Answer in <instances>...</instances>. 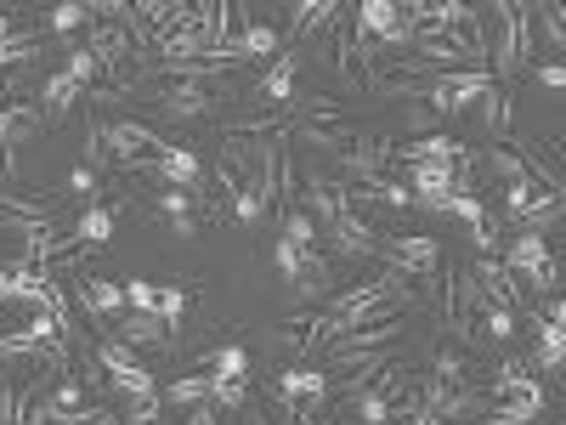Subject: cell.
<instances>
[{"mask_svg": "<svg viewBox=\"0 0 566 425\" xmlns=\"http://www.w3.org/2000/svg\"><path fill=\"white\" fill-rule=\"evenodd\" d=\"M499 80L488 69H453L442 80H413V97H424V114H464L470 103H482Z\"/></svg>", "mask_w": 566, "mask_h": 425, "instance_id": "6da1fadb", "label": "cell"}, {"mask_svg": "<svg viewBox=\"0 0 566 425\" xmlns=\"http://www.w3.org/2000/svg\"><path fill=\"white\" fill-rule=\"evenodd\" d=\"M510 278H527L533 290L555 296V283H560V267H555V250L544 245V232H515V239L504 245V261H499Z\"/></svg>", "mask_w": 566, "mask_h": 425, "instance_id": "7a4b0ae2", "label": "cell"}, {"mask_svg": "<svg viewBox=\"0 0 566 425\" xmlns=\"http://www.w3.org/2000/svg\"><path fill=\"white\" fill-rule=\"evenodd\" d=\"M499 18V45H493V80H510L515 69H522L527 58H533V34H527V7H510V0H504V7L493 12Z\"/></svg>", "mask_w": 566, "mask_h": 425, "instance_id": "3957f363", "label": "cell"}, {"mask_svg": "<svg viewBox=\"0 0 566 425\" xmlns=\"http://www.w3.org/2000/svg\"><path fill=\"white\" fill-rule=\"evenodd\" d=\"M97 142H103V159H114V165H125V170H136L142 159H154V154L165 148L159 131H154V125H136V120L97 125Z\"/></svg>", "mask_w": 566, "mask_h": 425, "instance_id": "277c9868", "label": "cell"}, {"mask_svg": "<svg viewBox=\"0 0 566 425\" xmlns=\"http://www.w3.org/2000/svg\"><path fill=\"white\" fill-rule=\"evenodd\" d=\"M374 250L391 261V272H408V278H431L442 267V245L424 239V232H413V239H374Z\"/></svg>", "mask_w": 566, "mask_h": 425, "instance_id": "5b68a950", "label": "cell"}, {"mask_svg": "<svg viewBox=\"0 0 566 425\" xmlns=\"http://www.w3.org/2000/svg\"><path fill=\"white\" fill-rule=\"evenodd\" d=\"M136 170L142 176H159L165 187H181V194H199V182H205V159L193 148H170V142H165L154 159H142Z\"/></svg>", "mask_w": 566, "mask_h": 425, "instance_id": "8992f818", "label": "cell"}, {"mask_svg": "<svg viewBox=\"0 0 566 425\" xmlns=\"http://www.w3.org/2000/svg\"><path fill=\"white\" fill-rule=\"evenodd\" d=\"M272 267H277V278L290 283V290H317V283H328V261L317 250L290 245V239L272 245Z\"/></svg>", "mask_w": 566, "mask_h": 425, "instance_id": "52a82bcc", "label": "cell"}, {"mask_svg": "<svg viewBox=\"0 0 566 425\" xmlns=\"http://www.w3.org/2000/svg\"><path fill=\"white\" fill-rule=\"evenodd\" d=\"M80 307H85V318H91V323H103L108 335H114V323L130 312V307H125V283L97 278V272H91V278L80 283Z\"/></svg>", "mask_w": 566, "mask_h": 425, "instance_id": "ba28073f", "label": "cell"}, {"mask_svg": "<svg viewBox=\"0 0 566 425\" xmlns=\"http://www.w3.org/2000/svg\"><path fill=\"white\" fill-rule=\"evenodd\" d=\"M154 103H159V114H165V120H199L205 108H216V91H210L205 80H176V85H165V91H159Z\"/></svg>", "mask_w": 566, "mask_h": 425, "instance_id": "9c48e42d", "label": "cell"}, {"mask_svg": "<svg viewBox=\"0 0 566 425\" xmlns=\"http://www.w3.org/2000/svg\"><path fill=\"white\" fill-rule=\"evenodd\" d=\"M277 397L306 403L301 419H317V403L328 397V374H323V369H283V374H277Z\"/></svg>", "mask_w": 566, "mask_h": 425, "instance_id": "30bf717a", "label": "cell"}, {"mask_svg": "<svg viewBox=\"0 0 566 425\" xmlns=\"http://www.w3.org/2000/svg\"><path fill=\"white\" fill-rule=\"evenodd\" d=\"M464 154V142L453 136H408V142H391V159L402 165H453Z\"/></svg>", "mask_w": 566, "mask_h": 425, "instance_id": "8fae6325", "label": "cell"}, {"mask_svg": "<svg viewBox=\"0 0 566 425\" xmlns=\"http://www.w3.org/2000/svg\"><path fill=\"white\" fill-rule=\"evenodd\" d=\"M91 58L103 63V74L125 80V63H130V34L119 23H91Z\"/></svg>", "mask_w": 566, "mask_h": 425, "instance_id": "7c38bea8", "label": "cell"}, {"mask_svg": "<svg viewBox=\"0 0 566 425\" xmlns=\"http://www.w3.org/2000/svg\"><path fill=\"white\" fill-rule=\"evenodd\" d=\"M323 232H328V245H335V250H346V256H374V227H368V221H363L352 205H340V216L328 221Z\"/></svg>", "mask_w": 566, "mask_h": 425, "instance_id": "4fadbf2b", "label": "cell"}, {"mask_svg": "<svg viewBox=\"0 0 566 425\" xmlns=\"http://www.w3.org/2000/svg\"><path fill=\"white\" fill-rule=\"evenodd\" d=\"M295 74H301V58H295V52H277V58H272V69H266V74H261V85H255V97H261V103H272V108H283V103L295 97Z\"/></svg>", "mask_w": 566, "mask_h": 425, "instance_id": "5bb4252c", "label": "cell"}, {"mask_svg": "<svg viewBox=\"0 0 566 425\" xmlns=\"http://www.w3.org/2000/svg\"><path fill=\"white\" fill-rule=\"evenodd\" d=\"M493 414H515V419H538L544 414V386L533 381V374H522L515 386L493 392Z\"/></svg>", "mask_w": 566, "mask_h": 425, "instance_id": "9a60e30c", "label": "cell"}, {"mask_svg": "<svg viewBox=\"0 0 566 425\" xmlns=\"http://www.w3.org/2000/svg\"><path fill=\"white\" fill-rule=\"evenodd\" d=\"M154 205H159V216L170 221L176 239H187V232L199 227V194H181V187H159Z\"/></svg>", "mask_w": 566, "mask_h": 425, "instance_id": "2e32d148", "label": "cell"}, {"mask_svg": "<svg viewBox=\"0 0 566 425\" xmlns=\"http://www.w3.org/2000/svg\"><path fill=\"white\" fill-rule=\"evenodd\" d=\"M114 341H125L130 352H136V346H170V329H165L154 312H125V318L114 323Z\"/></svg>", "mask_w": 566, "mask_h": 425, "instance_id": "e0dca14e", "label": "cell"}, {"mask_svg": "<svg viewBox=\"0 0 566 425\" xmlns=\"http://www.w3.org/2000/svg\"><path fill=\"white\" fill-rule=\"evenodd\" d=\"M69 239H74L80 250H85V245H91V250H103V245L114 239V205H85Z\"/></svg>", "mask_w": 566, "mask_h": 425, "instance_id": "ac0fdd59", "label": "cell"}, {"mask_svg": "<svg viewBox=\"0 0 566 425\" xmlns=\"http://www.w3.org/2000/svg\"><path fill=\"white\" fill-rule=\"evenodd\" d=\"M80 91H85V85H80L74 74H63V69H57V74H45V91H40V120H63V114L80 103Z\"/></svg>", "mask_w": 566, "mask_h": 425, "instance_id": "d6986e66", "label": "cell"}, {"mask_svg": "<svg viewBox=\"0 0 566 425\" xmlns=\"http://www.w3.org/2000/svg\"><path fill=\"white\" fill-rule=\"evenodd\" d=\"M352 414H357L363 425H391V419H397V403H391L386 392H374L368 381H352Z\"/></svg>", "mask_w": 566, "mask_h": 425, "instance_id": "ffe728a7", "label": "cell"}, {"mask_svg": "<svg viewBox=\"0 0 566 425\" xmlns=\"http://www.w3.org/2000/svg\"><path fill=\"white\" fill-rule=\"evenodd\" d=\"M283 45V34L277 29H266V23H250L239 40H232V63H244V58H272Z\"/></svg>", "mask_w": 566, "mask_h": 425, "instance_id": "44dd1931", "label": "cell"}, {"mask_svg": "<svg viewBox=\"0 0 566 425\" xmlns=\"http://www.w3.org/2000/svg\"><path fill=\"white\" fill-rule=\"evenodd\" d=\"M205 369L216 374V381H244V374H250V352H244L239 341H227V346H216V352L205 357Z\"/></svg>", "mask_w": 566, "mask_h": 425, "instance_id": "7402d4cb", "label": "cell"}, {"mask_svg": "<svg viewBox=\"0 0 566 425\" xmlns=\"http://www.w3.org/2000/svg\"><path fill=\"white\" fill-rule=\"evenodd\" d=\"M40 131V114L34 108H18V103H0V148H12V142L34 136Z\"/></svg>", "mask_w": 566, "mask_h": 425, "instance_id": "603a6c76", "label": "cell"}, {"mask_svg": "<svg viewBox=\"0 0 566 425\" xmlns=\"http://www.w3.org/2000/svg\"><path fill=\"white\" fill-rule=\"evenodd\" d=\"M533 318H538V312H533ZM560 357H566V335H560V323L538 318V352H533V363H538L544 374H555V369H560Z\"/></svg>", "mask_w": 566, "mask_h": 425, "instance_id": "cb8c5ba5", "label": "cell"}, {"mask_svg": "<svg viewBox=\"0 0 566 425\" xmlns=\"http://www.w3.org/2000/svg\"><path fill=\"white\" fill-rule=\"evenodd\" d=\"M165 403H176V408H199V403H210V374L199 369V374H181V381H170V386H165Z\"/></svg>", "mask_w": 566, "mask_h": 425, "instance_id": "d4e9b609", "label": "cell"}, {"mask_svg": "<svg viewBox=\"0 0 566 425\" xmlns=\"http://www.w3.org/2000/svg\"><path fill=\"white\" fill-rule=\"evenodd\" d=\"M328 18H340V7H335V0H306V7H295V29H290V34L301 40V34L323 29Z\"/></svg>", "mask_w": 566, "mask_h": 425, "instance_id": "484cf974", "label": "cell"}, {"mask_svg": "<svg viewBox=\"0 0 566 425\" xmlns=\"http://www.w3.org/2000/svg\"><path fill=\"white\" fill-rule=\"evenodd\" d=\"M114 392H119V397H130V403H159V386H154V374H148V369L119 374V381H114Z\"/></svg>", "mask_w": 566, "mask_h": 425, "instance_id": "4316f807", "label": "cell"}, {"mask_svg": "<svg viewBox=\"0 0 566 425\" xmlns=\"http://www.w3.org/2000/svg\"><path fill=\"white\" fill-rule=\"evenodd\" d=\"M283 239L301 245V250H317V221L306 210H283Z\"/></svg>", "mask_w": 566, "mask_h": 425, "instance_id": "83f0119b", "label": "cell"}, {"mask_svg": "<svg viewBox=\"0 0 566 425\" xmlns=\"http://www.w3.org/2000/svg\"><path fill=\"white\" fill-rule=\"evenodd\" d=\"M482 329H488V335L504 346V341L515 335V312H510L504 301H482Z\"/></svg>", "mask_w": 566, "mask_h": 425, "instance_id": "f1b7e54d", "label": "cell"}, {"mask_svg": "<svg viewBox=\"0 0 566 425\" xmlns=\"http://www.w3.org/2000/svg\"><path fill=\"white\" fill-rule=\"evenodd\" d=\"M45 18H52V23H45L52 34H74L80 23H91V7H80V0H63V7H52Z\"/></svg>", "mask_w": 566, "mask_h": 425, "instance_id": "f546056e", "label": "cell"}, {"mask_svg": "<svg viewBox=\"0 0 566 425\" xmlns=\"http://www.w3.org/2000/svg\"><path fill=\"white\" fill-rule=\"evenodd\" d=\"M125 307H130V312H159V283L130 278V283H125Z\"/></svg>", "mask_w": 566, "mask_h": 425, "instance_id": "4dcf8cb0", "label": "cell"}, {"mask_svg": "<svg viewBox=\"0 0 566 425\" xmlns=\"http://www.w3.org/2000/svg\"><path fill=\"white\" fill-rule=\"evenodd\" d=\"M187 307H193V296H187V290H159V312H154V318H159L165 329H176Z\"/></svg>", "mask_w": 566, "mask_h": 425, "instance_id": "1f68e13d", "label": "cell"}, {"mask_svg": "<svg viewBox=\"0 0 566 425\" xmlns=\"http://www.w3.org/2000/svg\"><path fill=\"white\" fill-rule=\"evenodd\" d=\"M368 187H374V199H380V205H391V210H413V194H408L402 182H386V176H374Z\"/></svg>", "mask_w": 566, "mask_h": 425, "instance_id": "d6a6232c", "label": "cell"}, {"mask_svg": "<svg viewBox=\"0 0 566 425\" xmlns=\"http://www.w3.org/2000/svg\"><path fill=\"white\" fill-rule=\"evenodd\" d=\"M63 74H74L80 85H91V80H97V74H103V63H97V58H91V45H80V52H69V63H63Z\"/></svg>", "mask_w": 566, "mask_h": 425, "instance_id": "836d02e7", "label": "cell"}, {"mask_svg": "<svg viewBox=\"0 0 566 425\" xmlns=\"http://www.w3.org/2000/svg\"><path fill=\"white\" fill-rule=\"evenodd\" d=\"M488 170L504 176V182H522V176H527V165L515 159V154H488Z\"/></svg>", "mask_w": 566, "mask_h": 425, "instance_id": "e575fe53", "label": "cell"}, {"mask_svg": "<svg viewBox=\"0 0 566 425\" xmlns=\"http://www.w3.org/2000/svg\"><path fill=\"white\" fill-rule=\"evenodd\" d=\"M97 187H103V182H97V165H80V170L69 176V194H91V199H97Z\"/></svg>", "mask_w": 566, "mask_h": 425, "instance_id": "d590c367", "label": "cell"}, {"mask_svg": "<svg viewBox=\"0 0 566 425\" xmlns=\"http://www.w3.org/2000/svg\"><path fill=\"white\" fill-rule=\"evenodd\" d=\"M544 34H549L555 45L566 40V23H560V7H544Z\"/></svg>", "mask_w": 566, "mask_h": 425, "instance_id": "8d00e7d4", "label": "cell"}, {"mask_svg": "<svg viewBox=\"0 0 566 425\" xmlns=\"http://www.w3.org/2000/svg\"><path fill=\"white\" fill-rule=\"evenodd\" d=\"M538 80H544L549 91H560V85H566V69H560V63H544V69H538Z\"/></svg>", "mask_w": 566, "mask_h": 425, "instance_id": "74e56055", "label": "cell"}, {"mask_svg": "<svg viewBox=\"0 0 566 425\" xmlns=\"http://www.w3.org/2000/svg\"><path fill=\"white\" fill-rule=\"evenodd\" d=\"M187 425H221V419H216V403H199L193 414H187Z\"/></svg>", "mask_w": 566, "mask_h": 425, "instance_id": "f35d334b", "label": "cell"}, {"mask_svg": "<svg viewBox=\"0 0 566 425\" xmlns=\"http://www.w3.org/2000/svg\"><path fill=\"white\" fill-rule=\"evenodd\" d=\"M408 425H448V419H437L431 408H419V414H408Z\"/></svg>", "mask_w": 566, "mask_h": 425, "instance_id": "ab89813d", "label": "cell"}, {"mask_svg": "<svg viewBox=\"0 0 566 425\" xmlns=\"http://www.w3.org/2000/svg\"><path fill=\"white\" fill-rule=\"evenodd\" d=\"M482 425H533V419H515V414H488Z\"/></svg>", "mask_w": 566, "mask_h": 425, "instance_id": "60d3db41", "label": "cell"}, {"mask_svg": "<svg viewBox=\"0 0 566 425\" xmlns=\"http://www.w3.org/2000/svg\"><path fill=\"white\" fill-rule=\"evenodd\" d=\"M7 40H18V34H12V18L0 12V45H7Z\"/></svg>", "mask_w": 566, "mask_h": 425, "instance_id": "b9f144b4", "label": "cell"}, {"mask_svg": "<svg viewBox=\"0 0 566 425\" xmlns=\"http://www.w3.org/2000/svg\"><path fill=\"white\" fill-rule=\"evenodd\" d=\"M0 176H12V165H7V148H0Z\"/></svg>", "mask_w": 566, "mask_h": 425, "instance_id": "7bdbcfd3", "label": "cell"}]
</instances>
